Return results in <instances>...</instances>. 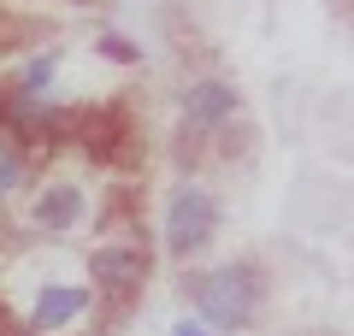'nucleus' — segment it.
Returning a JSON list of instances; mask_svg holds the SVG:
<instances>
[{
	"label": "nucleus",
	"instance_id": "f257e3e1",
	"mask_svg": "<svg viewBox=\"0 0 354 336\" xmlns=\"http://www.w3.org/2000/svg\"><path fill=\"white\" fill-rule=\"evenodd\" d=\"M195 307L213 330H236V324L254 319L260 307V277L254 265H213V272L195 277Z\"/></svg>",
	"mask_w": 354,
	"mask_h": 336
},
{
	"label": "nucleus",
	"instance_id": "f03ea898",
	"mask_svg": "<svg viewBox=\"0 0 354 336\" xmlns=\"http://www.w3.org/2000/svg\"><path fill=\"white\" fill-rule=\"evenodd\" d=\"M213 230H218V200L207 195V183H177L165 200V248L177 260H189L213 242Z\"/></svg>",
	"mask_w": 354,
	"mask_h": 336
},
{
	"label": "nucleus",
	"instance_id": "7ed1b4c3",
	"mask_svg": "<svg viewBox=\"0 0 354 336\" xmlns=\"http://www.w3.org/2000/svg\"><path fill=\"white\" fill-rule=\"evenodd\" d=\"M88 272H95V289H101L106 301H124V295H136V289H142L148 260H142V248H130V242H113V248H95Z\"/></svg>",
	"mask_w": 354,
	"mask_h": 336
},
{
	"label": "nucleus",
	"instance_id": "20e7f679",
	"mask_svg": "<svg viewBox=\"0 0 354 336\" xmlns=\"http://www.w3.org/2000/svg\"><path fill=\"white\" fill-rule=\"evenodd\" d=\"M183 112H189L195 130H213L218 118H230L236 112V88L218 83V77H207V83H189V95H183Z\"/></svg>",
	"mask_w": 354,
	"mask_h": 336
},
{
	"label": "nucleus",
	"instance_id": "39448f33",
	"mask_svg": "<svg viewBox=\"0 0 354 336\" xmlns=\"http://www.w3.org/2000/svg\"><path fill=\"white\" fill-rule=\"evenodd\" d=\"M83 307H88L83 289L53 283V289H41V301H36V312H30V324H36V330H65V324L83 319Z\"/></svg>",
	"mask_w": 354,
	"mask_h": 336
},
{
	"label": "nucleus",
	"instance_id": "423d86ee",
	"mask_svg": "<svg viewBox=\"0 0 354 336\" xmlns=\"http://www.w3.org/2000/svg\"><path fill=\"white\" fill-rule=\"evenodd\" d=\"M36 218H41V224H53V230H71V224H83V195H77L71 183H53V189H41V200H36Z\"/></svg>",
	"mask_w": 354,
	"mask_h": 336
},
{
	"label": "nucleus",
	"instance_id": "0eeeda50",
	"mask_svg": "<svg viewBox=\"0 0 354 336\" xmlns=\"http://www.w3.org/2000/svg\"><path fill=\"white\" fill-rule=\"evenodd\" d=\"M18 183H24V160H18V148H12V142L0 136V200L12 195Z\"/></svg>",
	"mask_w": 354,
	"mask_h": 336
},
{
	"label": "nucleus",
	"instance_id": "6e6552de",
	"mask_svg": "<svg viewBox=\"0 0 354 336\" xmlns=\"http://www.w3.org/2000/svg\"><path fill=\"white\" fill-rule=\"evenodd\" d=\"M48 83H53V59H36V65L24 71V88H30V95H41Z\"/></svg>",
	"mask_w": 354,
	"mask_h": 336
},
{
	"label": "nucleus",
	"instance_id": "1a4fd4ad",
	"mask_svg": "<svg viewBox=\"0 0 354 336\" xmlns=\"http://www.w3.org/2000/svg\"><path fill=\"white\" fill-rule=\"evenodd\" d=\"M177 336H207V330H201V324H177Z\"/></svg>",
	"mask_w": 354,
	"mask_h": 336
}]
</instances>
